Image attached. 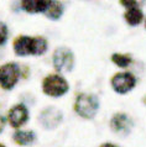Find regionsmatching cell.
<instances>
[{"label":"cell","mask_w":146,"mask_h":147,"mask_svg":"<svg viewBox=\"0 0 146 147\" xmlns=\"http://www.w3.org/2000/svg\"><path fill=\"white\" fill-rule=\"evenodd\" d=\"M14 50L18 56H40L46 52L47 42L42 37H29V36H20L14 43Z\"/></svg>","instance_id":"1"},{"label":"cell","mask_w":146,"mask_h":147,"mask_svg":"<svg viewBox=\"0 0 146 147\" xmlns=\"http://www.w3.org/2000/svg\"><path fill=\"white\" fill-rule=\"evenodd\" d=\"M98 108V99L91 94H80L76 100V111L86 119H92L95 115Z\"/></svg>","instance_id":"2"},{"label":"cell","mask_w":146,"mask_h":147,"mask_svg":"<svg viewBox=\"0 0 146 147\" xmlns=\"http://www.w3.org/2000/svg\"><path fill=\"white\" fill-rule=\"evenodd\" d=\"M68 90L67 80L58 74L48 76L43 80V92L50 96H62Z\"/></svg>","instance_id":"3"},{"label":"cell","mask_w":146,"mask_h":147,"mask_svg":"<svg viewBox=\"0 0 146 147\" xmlns=\"http://www.w3.org/2000/svg\"><path fill=\"white\" fill-rule=\"evenodd\" d=\"M20 77V69L16 63H6L0 67V85L4 89L15 87Z\"/></svg>","instance_id":"4"},{"label":"cell","mask_w":146,"mask_h":147,"mask_svg":"<svg viewBox=\"0 0 146 147\" xmlns=\"http://www.w3.org/2000/svg\"><path fill=\"white\" fill-rule=\"evenodd\" d=\"M112 85L116 93L125 94L135 87V77L131 73H118L112 80Z\"/></svg>","instance_id":"5"},{"label":"cell","mask_w":146,"mask_h":147,"mask_svg":"<svg viewBox=\"0 0 146 147\" xmlns=\"http://www.w3.org/2000/svg\"><path fill=\"white\" fill-rule=\"evenodd\" d=\"M7 120L9 124L13 127H21L26 124V121L29 120V111L25 105L18 104L10 109L9 114H7Z\"/></svg>","instance_id":"6"},{"label":"cell","mask_w":146,"mask_h":147,"mask_svg":"<svg viewBox=\"0 0 146 147\" xmlns=\"http://www.w3.org/2000/svg\"><path fill=\"white\" fill-rule=\"evenodd\" d=\"M55 67L59 72H68L73 67V55L67 48H58L53 57Z\"/></svg>","instance_id":"7"},{"label":"cell","mask_w":146,"mask_h":147,"mask_svg":"<svg viewBox=\"0 0 146 147\" xmlns=\"http://www.w3.org/2000/svg\"><path fill=\"white\" fill-rule=\"evenodd\" d=\"M40 122L45 129H55L57 125H59L61 120H62V115L58 110L53 108L43 110L40 115Z\"/></svg>","instance_id":"8"},{"label":"cell","mask_w":146,"mask_h":147,"mask_svg":"<svg viewBox=\"0 0 146 147\" xmlns=\"http://www.w3.org/2000/svg\"><path fill=\"white\" fill-rule=\"evenodd\" d=\"M110 126L116 135H128L132 127V122L129 116L124 114H118L110 121Z\"/></svg>","instance_id":"9"},{"label":"cell","mask_w":146,"mask_h":147,"mask_svg":"<svg viewBox=\"0 0 146 147\" xmlns=\"http://www.w3.org/2000/svg\"><path fill=\"white\" fill-rule=\"evenodd\" d=\"M22 7L27 13L35 14L45 11L48 5V0H22Z\"/></svg>","instance_id":"10"},{"label":"cell","mask_w":146,"mask_h":147,"mask_svg":"<svg viewBox=\"0 0 146 147\" xmlns=\"http://www.w3.org/2000/svg\"><path fill=\"white\" fill-rule=\"evenodd\" d=\"M62 11H63V7H62V4L57 0H48V5L45 10L47 18H50L52 20H57L61 15H62Z\"/></svg>","instance_id":"11"},{"label":"cell","mask_w":146,"mask_h":147,"mask_svg":"<svg viewBox=\"0 0 146 147\" xmlns=\"http://www.w3.org/2000/svg\"><path fill=\"white\" fill-rule=\"evenodd\" d=\"M144 15L143 11H141L139 7H129L126 14H125V20L130 26H136L139 25L143 20Z\"/></svg>","instance_id":"12"},{"label":"cell","mask_w":146,"mask_h":147,"mask_svg":"<svg viewBox=\"0 0 146 147\" xmlns=\"http://www.w3.org/2000/svg\"><path fill=\"white\" fill-rule=\"evenodd\" d=\"M14 141L21 146L31 145L35 141V134L32 131H18L14 134Z\"/></svg>","instance_id":"13"},{"label":"cell","mask_w":146,"mask_h":147,"mask_svg":"<svg viewBox=\"0 0 146 147\" xmlns=\"http://www.w3.org/2000/svg\"><path fill=\"white\" fill-rule=\"evenodd\" d=\"M113 61L119 67H128L129 63L131 62V58L126 55H114L113 56Z\"/></svg>","instance_id":"14"},{"label":"cell","mask_w":146,"mask_h":147,"mask_svg":"<svg viewBox=\"0 0 146 147\" xmlns=\"http://www.w3.org/2000/svg\"><path fill=\"white\" fill-rule=\"evenodd\" d=\"M9 37V30L4 22L0 21V45H4Z\"/></svg>","instance_id":"15"},{"label":"cell","mask_w":146,"mask_h":147,"mask_svg":"<svg viewBox=\"0 0 146 147\" xmlns=\"http://www.w3.org/2000/svg\"><path fill=\"white\" fill-rule=\"evenodd\" d=\"M120 1L124 6H126L129 9V7H137L140 4H143L145 0H120Z\"/></svg>","instance_id":"16"},{"label":"cell","mask_w":146,"mask_h":147,"mask_svg":"<svg viewBox=\"0 0 146 147\" xmlns=\"http://www.w3.org/2000/svg\"><path fill=\"white\" fill-rule=\"evenodd\" d=\"M100 147H118V146L114 145V144H110V142H108V144H103Z\"/></svg>","instance_id":"17"},{"label":"cell","mask_w":146,"mask_h":147,"mask_svg":"<svg viewBox=\"0 0 146 147\" xmlns=\"http://www.w3.org/2000/svg\"><path fill=\"white\" fill-rule=\"evenodd\" d=\"M4 129V119L1 116H0V132H1V130Z\"/></svg>","instance_id":"18"},{"label":"cell","mask_w":146,"mask_h":147,"mask_svg":"<svg viewBox=\"0 0 146 147\" xmlns=\"http://www.w3.org/2000/svg\"><path fill=\"white\" fill-rule=\"evenodd\" d=\"M0 147H6V146H4L3 144H0Z\"/></svg>","instance_id":"19"}]
</instances>
